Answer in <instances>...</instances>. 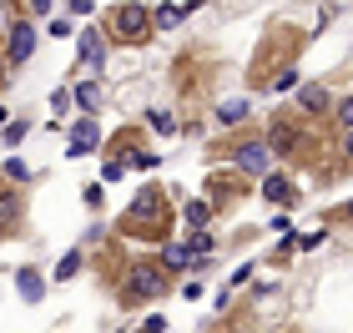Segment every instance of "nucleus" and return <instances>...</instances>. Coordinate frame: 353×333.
I'll return each mask as SVG.
<instances>
[{
    "label": "nucleus",
    "instance_id": "obj_1",
    "mask_svg": "<svg viewBox=\"0 0 353 333\" xmlns=\"http://www.w3.org/2000/svg\"><path fill=\"white\" fill-rule=\"evenodd\" d=\"M167 268L157 258H132L126 263V273L117 283V303L121 308H137V303H152V298H167Z\"/></svg>",
    "mask_w": 353,
    "mask_h": 333
},
{
    "label": "nucleus",
    "instance_id": "obj_2",
    "mask_svg": "<svg viewBox=\"0 0 353 333\" xmlns=\"http://www.w3.org/2000/svg\"><path fill=\"white\" fill-rule=\"evenodd\" d=\"M167 217H172V202L162 187H141V192L132 197V208H126L121 217V232L132 237H162L167 232Z\"/></svg>",
    "mask_w": 353,
    "mask_h": 333
},
{
    "label": "nucleus",
    "instance_id": "obj_3",
    "mask_svg": "<svg viewBox=\"0 0 353 333\" xmlns=\"http://www.w3.org/2000/svg\"><path fill=\"white\" fill-rule=\"evenodd\" d=\"M106 30H111V41H121V46H141L152 36V10L147 6H117L106 15Z\"/></svg>",
    "mask_w": 353,
    "mask_h": 333
},
{
    "label": "nucleus",
    "instance_id": "obj_4",
    "mask_svg": "<svg viewBox=\"0 0 353 333\" xmlns=\"http://www.w3.org/2000/svg\"><path fill=\"white\" fill-rule=\"evenodd\" d=\"M268 157H272L268 141H243V147H232V162L243 167V177H263V172H268Z\"/></svg>",
    "mask_w": 353,
    "mask_h": 333
},
{
    "label": "nucleus",
    "instance_id": "obj_5",
    "mask_svg": "<svg viewBox=\"0 0 353 333\" xmlns=\"http://www.w3.org/2000/svg\"><path fill=\"white\" fill-rule=\"evenodd\" d=\"M30 51H36V30H30L26 21H15L10 26V41H6V61H10V66H26Z\"/></svg>",
    "mask_w": 353,
    "mask_h": 333
},
{
    "label": "nucleus",
    "instance_id": "obj_6",
    "mask_svg": "<svg viewBox=\"0 0 353 333\" xmlns=\"http://www.w3.org/2000/svg\"><path fill=\"white\" fill-rule=\"evenodd\" d=\"M76 46H81V66H91V71L106 66V41L96 36V30H81V36H76Z\"/></svg>",
    "mask_w": 353,
    "mask_h": 333
},
{
    "label": "nucleus",
    "instance_id": "obj_7",
    "mask_svg": "<svg viewBox=\"0 0 353 333\" xmlns=\"http://www.w3.org/2000/svg\"><path fill=\"white\" fill-rule=\"evenodd\" d=\"M192 10H197L192 0H182V6H157V10H152V30H176Z\"/></svg>",
    "mask_w": 353,
    "mask_h": 333
},
{
    "label": "nucleus",
    "instance_id": "obj_8",
    "mask_svg": "<svg viewBox=\"0 0 353 333\" xmlns=\"http://www.w3.org/2000/svg\"><path fill=\"white\" fill-rule=\"evenodd\" d=\"M15 288H21L26 303H41V298H46V278H41V268H15Z\"/></svg>",
    "mask_w": 353,
    "mask_h": 333
},
{
    "label": "nucleus",
    "instance_id": "obj_9",
    "mask_svg": "<svg viewBox=\"0 0 353 333\" xmlns=\"http://www.w3.org/2000/svg\"><path fill=\"white\" fill-rule=\"evenodd\" d=\"M15 222H21V197H15V182L0 177V232L15 228Z\"/></svg>",
    "mask_w": 353,
    "mask_h": 333
},
{
    "label": "nucleus",
    "instance_id": "obj_10",
    "mask_svg": "<svg viewBox=\"0 0 353 333\" xmlns=\"http://www.w3.org/2000/svg\"><path fill=\"white\" fill-rule=\"evenodd\" d=\"M157 263H162V268H167V278H172V273H187V268L197 263V258H192V248H187V243H167Z\"/></svg>",
    "mask_w": 353,
    "mask_h": 333
},
{
    "label": "nucleus",
    "instance_id": "obj_11",
    "mask_svg": "<svg viewBox=\"0 0 353 333\" xmlns=\"http://www.w3.org/2000/svg\"><path fill=\"white\" fill-rule=\"evenodd\" d=\"M71 137H76V141H71V157H86L96 141H101V126L86 117V121H76V132H71Z\"/></svg>",
    "mask_w": 353,
    "mask_h": 333
},
{
    "label": "nucleus",
    "instance_id": "obj_12",
    "mask_svg": "<svg viewBox=\"0 0 353 333\" xmlns=\"http://www.w3.org/2000/svg\"><path fill=\"white\" fill-rule=\"evenodd\" d=\"M258 192H263L268 202H293V197H298V192H293V182H288L283 172H272V177H263V187H258Z\"/></svg>",
    "mask_w": 353,
    "mask_h": 333
},
{
    "label": "nucleus",
    "instance_id": "obj_13",
    "mask_svg": "<svg viewBox=\"0 0 353 333\" xmlns=\"http://www.w3.org/2000/svg\"><path fill=\"white\" fill-rule=\"evenodd\" d=\"M182 217H187V228H192V232H207V222H212V202H187Z\"/></svg>",
    "mask_w": 353,
    "mask_h": 333
},
{
    "label": "nucleus",
    "instance_id": "obj_14",
    "mask_svg": "<svg viewBox=\"0 0 353 333\" xmlns=\"http://www.w3.org/2000/svg\"><path fill=\"white\" fill-rule=\"evenodd\" d=\"M71 97H76V111H86V117H91L96 106H101V91H96V81H81V86L71 91Z\"/></svg>",
    "mask_w": 353,
    "mask_h": 333
},
{
    "label": "nucleus",
    "instance_id": "obj_15",
    "mask_svg": "<svg viewBox=\"0 0 353 333\" xmlns=\"http://www.w3.org/2000/svg\"><path fill=\"white\" fill-rule=\"evenodd\" d=\"M298 106H303V111H323V106H328V91H323V86H303V91H298Z\"/></svg>",
    "mask_w": 353,
    "mask_h": 333
},
{
    "label": "nucleus",
    "instance_id": "obj_16",
    "mask_svg": "<svg viewBox=\"0 0 353 333\" xmlns=\"http://www.w3.org/2000/svg\"><path fill=\"white\" fill-rule=\"evenodd\" d=\"M0 177H6V182H15V187H21V182L30 177V167L21 162V157H10V162H6V167H0Z\"/></svg>",
    "mask_w": 353,
    "mask_h": 333
},
{
    "label": "nucleus",
    "instance_id": "obj_17",
    "mask_svg": "<svg viewBox=\"0 0 353 333\" xmlns=\"http://www.w3.org/2000/svg\"><path fill=\"white\" fill-rule=\"evenodd\" d=\"M248 117V101H228V106H217V121L222 126H232V121H243Z\"/></svg>",
    "mask_w": 353,
    "mask_h": 333
},
{
    "label": "nucleus",
    "instance_id": "obj_18",
    "mask_svg": "<svg viewBox=\"0 0 353 333\" xmlns=\"http://www.w3.org/2000/svg\"><path fill=\"white\" fill-rule=\"evenodd\" d=\"M81 273V252H66V263L56 268V283H66V278H76Z\"/></svg>",
    "mask_w": 353,
    "mask_h": 333
},
{
    "label": "nucleus",
    "instance_id": "obj_19",
    "mask_svg": "<svg viewBox=\"0 0 353 333\" xmlns=\"http://www.w3.org/2000/svg\"><path fill=\"white\" fill-rule=\"evenodd\" d=\"M26 132H30L26 121H6V132H0V141H6V147H15V141H21Z\"/></svg>",
    "mask_w": 353,
    "mask_h": 333
},
{
    "label": "nucleus",
    "instance_id": "obj_20",
    "mask_svg": "<svg viewBox=\"0 0 353 333\" xmlns=\"http://www.w3.org/2000/svg\"><path fill=\"white\" fill-rule=\"evenodd\" d=\"M152 126H157V132H162V137H172V132H176V121L167 117V111H152Z\"/></svg>",
    "mask_w": 353,
    "mask_h": 333
},
{
    "label": "nucleus",
    "instance_id": "obj_21",
    "mask_svg": "<svg viewBox=\"0 0 353 333\" xmlns=\"http://www.w3.org/2000/svg\"><path fill=\"white\" fill-rule=\"evenodd\" d=\"M333 111H339V126H348V132H353V97H348V101H339Z\"/></svg>",
    "mask_w": 353,
    "mask_h": 333
},
{
    "label": "nucleus",
    "instance_id": "obj_22",
    "mask_svg": "<svg viewBox=\"0 0 353 333\" xmlns=\"http://www.w3.org/2000/svg\"><path fill=\"white\" fill-rule=\"evenodd\" d=\"M101 177H106V182H121V177H126V162H106Z\"/></svg>",
    "mask_w": 353,
    "mask_h": 333
},
{
    "label": "nucleus",
    "instance_id": "obj_23",
    "mask_svg": "<svg viewBox=\"0 0 353 333\" xmlns=\"http://www.w3.org/2000/svg\"><path fill=\"white\" fill-rule=\"evenodd\" d=\"M51 106H56V117H66V111H71V91H56Z\"/></svg>",
    "mask_w": 353,
    "mask_h": 333
},
{
    "label": "nucleus",
    "instance_id": "obj_24",
    "mask_svg": "<svg viewBox=\"0 0 353 333\" xmlns=\"http://www.w3.org/2000/svg\"><path fill=\"white\" fill-rule=\"evenodd\" d=\"M162 328H167V319H162V313H152V319L141 323V333H162Z\"/></svg>",
    "mask_w": 353,
    "mask_h": 333
},
{
    "label": "nucleus",
    "instance_id": "obj_25",
    "mask_svg": "<svg viewBox=\"0 0 353 333\" xmlns=\"http://www.w3.org/2000/svg\"><path fill=\"white\" fill-rule=\"evenodd\" d=\"M339 152H343V162H353V132H343V141H339Z\"/></svg>",
    "mask_w": 353,
    "mask_h": 333
},
{
    "label": "nucleus",
    "instance_id": "obj_26",
    "mask_svg": "<svg viewBox=\"0 0 353 333\" xmlns=\"http://www.w3.org/2000/svg\"><path fill=\"white\" fill-rule=\"evenodd\" d=\"M333 217H343V222H353V202H343V208L333 212Z\"/></svg>",
    "mask_w": 353,
    "mask_h": 333
},
{
    "label": "nucleus",
    "instance_id": "obj_27",
    "mask_svg": "<svg viewBox=\"0 0 353 333\" xmlns=\"http://www.w3.org/2000/svg\"><path fill=\"white\" fill-rule=\"evenodd\" d=\"M6 71H10V61H6V51H0V81H6Z\"/></svg>",
    "mask_w": 353,
    "mask_h": 333
}]
</instances>
